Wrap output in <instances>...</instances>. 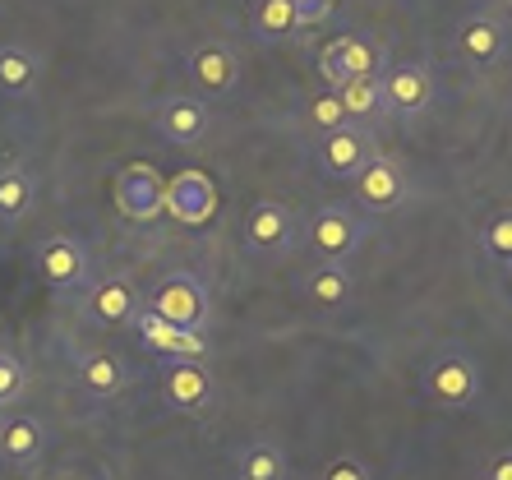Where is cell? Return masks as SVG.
Listing matches in <instances>:
<instances>
[{
	"instance_id": "obj_30",
	"label": "cell",
	"mask_w": 512,
	"mask_h": 480,
	"mask_svg": "<svg viewBox=\"0 0 512 480\" xmlns=\"http://www.w3.org/2000/svg\"><path fill=\"white\" fill-rule=\"evenodd\" d=\"M323 480H370V471L360 467L356 457H337V462L323 467Z\"/></svg>"
},
{
	"instance_id": "obj_19",
	"label": "cell",
	"mask_w": 512,
	"mask_h": 480,
	"mask_svg": "<svg viewBox=\"0 0 512 480\" xmlns=\"http://www.w3.org/2000/svg\"><path fill=\"white\" fill-rule=\"evenodd\" d=\"M337 51H342L346 79H379V74L388 70L383 42L374 33H346V37H337Z\"/></svg>"
},
{
	"instance_id": "obj_5",
	"label": "cell",
	"mask_w": 512,
	"mask_h": 480,
	"mask_svg": "<svg viewBox=\"0 0 512 480\" xmlns=\"http://www.w3.org/2000/svg\"><path fill=\"white\" fill-rule=\"evenodd\" d=\"M305 236H310V250L319 254L323 264H346L351 250L360 245V236H365V227H360V217L351 208L328 204L305 222Z\"/></svg>"
},
{
	"instance_id": "obj_15",
	"label": "cell",
	"mask_w": 512,
	"mask_h": 480,
	"mask_svg": "<svg viewBox=\"0 0 512 480\" xmlns=\"http://www.w3.org/2000/svg\"><path fill=\"white\" fill-rule=\"evenodd\" d=\"M42 453H47V425L37 416L14 411V416L0 420V457L10 467H33Z\"/></svg>"
},
{
	"instance_id": "obj_18",
	"label": "cell",
	"mask_w": 512,
	"mask_h": 480,
	"mask_svg": "<svg viewBox=\"0 0 512 480\" xmlns=\"http://www.w3.org/2000/svg\"><path fill=\"white\" fill-rule=\"evenodd\" d=\"M74 379H79V388L93 397H116L120 388L130 384L120 356H111V351H84V356L74 360Z\"/></svg>"
},
{
	"instance_id": "obj_24",
	"label": "cell",
	"mask_w": 512,
	"mask_h": 480,
	"mask_svg": "<svg viewBox=\"0 0 512 480\" xmlns=\"http://www.w3.org/2000/svg\"><path fill=\"white\" fill-rule=\"evenodd\" d=\"M250 28H254V37H263V42H286L291 33H300V19L286 0H259L250 14Z\"/></svg>"
},
{
	"instance_id": "obj_16",
	"label": "cell",
	"mask_w": 512,
	"mask_h": 480,
	"mask_svg": "<svg viewBox=\"0 0 512 480\" xmlns=\"http://www.w3.org/2000/svg\"><path fill=\"white\" fill-rule=\"evenodd\" d=\"M457 51L471 65H494V60L508 51V28H503L499 14H471L462 28H457Z\"/></svg>"
},
{
	"instance_id": "obj_7",
	"label": "cell",
	"mask_w": 512,
	"mask_h": 480,
	"mask_svg": "<svg viewBox=\"0 0 512 480\" xmlns=\"http://www.w3.org/2000/svg\"><path fill=\"white\" fill-rule=\"evenodd\" d=\"M185 74L203 97H231L240 88V60L227 42H199L185 56Z\"/></svg>"
},
{
	"instance_id": "obj_12",
	"label": "cell",
	"mask_w": 512,
	"mask_h": 480,
	"mask_svg": "<svg viewBox=\"0 0 512 480\" xmlns=\"http://www.w3.org/2000/svg\"><path fill=\"white\" fill-rule=\"evenodd\" d=\"M84 305H88V314H93L97 324L120 328L143 310V296H139V287H134L130 277L111 273V277H102V282H93V287L84 291Z\"/></svg>"
},
{
	"instance_id": "obj_2",
	"label": "cell",
	"mask_w": 512,
	"mask_h": 480,
	"mask_svg": "<svg viewBox=\"0 0 512 480\" xmlns=\"http://www.w3.org/2000/svg\"><path fill=\"white\" fill-rule=\"evenodd\" d=\"M425 393H429V402H439V407H448V411L476 407L480 393H485L480 365L466 356V351H443V356L429 360V370H425Z\"/></svg>"
},
{
	"instance_id": "obj_25",
	"label": "cell",
	"mask_w": 512,
	"mask_h": 480,
	"mask_svg": "<svg viewBox=\"0 0 512 480\" xmlns=\"http://www.w3.org/2000/svg\"><path fill=\"white\" fill-rule=\"evenodd\" d=\"M337 97H342V107H346V120H370L383 111L379 79H346V84L337 88Z\"/></svg>"
},
{
	"instance_id": "obj_3",
	"label": "cell",
	"mask_w": 512,
	"mask_h": 480,
	"mask_svg": "<svg viewBox=\"0 0 512 480\" xmlns=\"http://www.w3.org/2000/svg\"><path fill=\"white\" fill-rule=\"evenodd\" d=\"M37 277L51 291L79 296V291L93 287V254L79 236H47L37 245Z\"/></svg>"
},
{
	"instance_id": "obj_13",
	"label": "cell",
	"mask_w": 512,
	"mask_h": 480,
	"mask_svg": "<svg viewBox=\"0 0 512 480\" xmlns=\"http://www.w3.org/2000/svg\"><path fill=\"white\" fill-rule=\"evenodd\" d=\"M162 397H167L176 411H190V416H199L203 407H213L217 384H213V374H208V365H203V360H176V365L167 370Z\"/></svg>"
},
{
	"instance_id": "obj_22",
	"label": "cell",
	"mask_w": 512,
	"mask_h": 480,
	"mask_svg": "<svg viewBox=\"0 0 512 480\" xmlns=\"http://www.w3.org/2000/svg\"><path fill=\"white\" fill-rule=\"evenodd\" d=\"M167 204L176 208V217H185V222H203V217L213 213V190H208V180H203L199 171H185L167 190Z\"/></svg>"
},
{
	"instance_id": "obj_31",
	"label": "cell",
	"mask_w": 512,
	"mask_h": 480,
	"mask_svg": "<svg viewBox=\"0 0 512 480\" xmlns=\"http://www.w3.org/2000/svg\"><path fill=\"white\" fill-rule=\"evenodd\" d=\"M485 480H512V453H499L485 467Z\"/></svg>"
},
{
	"instance_id": "obj_29",
	"label": "cell",
	"mask_w": 512,
	"mask_h": 480,
	"mask_svg": "<svg viewBox=\"0 0 512 480\" xmlns=\"http://www.w3.org/2000/svg\"><path fill=\"white\" fill-rule=\"evenodd\" d=\"M286 5L296 10L300 28H314V24H323V19L333 14V0H286Z\"/></svg>"
},
{
	"instance_id": "obj_10",
	"label": "cell",
	"mask_w": 512,
	"mask_h": 480,
	"mask_svg": "<svg viewBox=\"0 0 512 480\" xmlns=\"http://www.w3.org/2000/svg\"><path fill=\"white\" fill-rule=\"evenodd\" d=\"M370 157H374V139L360 130V125H342V130L319 139V171L333 180H346V176L356 180V171L365 167Z\"/></svg>"
},
{
	"instance_id": "obj_4",
	"label": "cell",
	"mask_w": 512,
	"mask_h": 480,
	"mask_svg": "<svg viewBox=\"0 0 512 480\" xmlns=\"http://www.w3.org/2000/svg\"><path fill=\"white\" fill-rule=\"evenodd\" d=\"M379 97L388 116H420L434 102V70L420 60H397L379 74Z\"/></svg>"
},
{
	"instance_id": "obj_28",
	"label": "cell",
	"mask_w": 512,
	"mask_h": 480,
	"mask_svg": "<svg viewBox=\"0 0 512 480\" xmlns=\"http://www.w3.org/2000/svg\"><path fill=\"white\" fill-rule=\"evenodd\" d=\"M24 393H28V370L10 351H0V407H14Z\"/></svg>"
},
{
	"instance_id": "obj_8",
	"label": "cell",
	"mask_w": 512,
	"mask_h": 480,
	"mask_svg": "<svg viewBox=\"0 0 512 480\" xmlns=\"http://www.w3.org/2000/svg\"><path fill=\"white\" fill-rule=\"evenodd\" d=\"M153 125L157 134L167 139V144H180V148H194L208 139V130H213V111H208V102H199V97H167V102H157L153 111Z\"/></svg>"
},
{
	"instance_id": "obj_27",
	"label": "cell",
	"mask_w": 512,
	"mask_h": 480,
	"mask_svg": "<svg viewBox=\"0 0 512 480\" xmlns=\"http://www.w3.org/2000/svg\"><path fill=\"white\" fill-rule=\"evenodd\" d=\"M480 250H485L494 264H512V208L494 213L485 227H480Z\"/></svg>"
},
{
	"instance_id": "obj_6",
	"label": "cell",
	"mask_w": 512,
	"mask_h": 480,
	"mask_svg": "<svg viewBox=\"0 0 512 480\" xmlns=\"http://www.w3.org/2000/svg\"><path fill=\"white\" fill-rule=\"evenodd\" d=\"M296 236H300L296 213L286 204H277V199H259V204L250 208V217H245V245H250L254 254H263V259L286 254L296 245Z\"/></svg>"
},
{
	"instance_id": "obj_14",
	"label": "cell",
	"mask_w": 512,
	"mask_h": 480,
	"mask_svg": "<svg viewBox=\"0 0 512 480\" xmlns=\"http://www.w3.org/2000/svg\"><path fill=\"white\" fill-rule=\"evenodd\" d=\"M130 324L139 328V337L157 351V356H171V360H203V356H208L203 333H185V328L167 324V319H157L153 310H139Z\"/></svg>"
},
{
	"instance_id": "obj_17",
	"label": "cell",
	"mask_w": 512,
	"mask_h": 480,
	"mask_svg": "<svg viewBox=\"0 0 512 480\" xmlns=\"http://www.w3.org/2000/svg\"><path fill=\"white\" fill-rule=\"evenodd\" d=\"M42 60L24 42H0V93L5 97H33Z\"/></svg>"
},
{
	"instance_id": "obj_21",
	"label": "cell",
	"mask_w": 512,
	"mask_h": 480,
	"mask_svg": "<svg viewBox=\"0 0 512 480\" xmlns=\"http://www.w3.org/2000/svg\"><path fill=\"white\" fill-rule=\"evenodd\" d=\"M37 208V180L24 167H0V222H24Z\"/></svg>"
},
{
	"instance_id": "obj_9",
	"label": "cell",
	"mask_w": 512,
	"mask_h": 480,
	"mask_svg": "<svg viewBox=\"0 0 512 480\" xmlns=\"http://www.w3.org/2000/svg\"><path fill=\"white\" fill-rule=\"evenodd\" d=\"M116 208L130 217V222H153V217L167 208V185H162V176H157L153 167H143V162L125 167L116 176Z\"/></svg>"
},
{
	"instance_id": "obj_26",
	"label": "cell",
	"mask_w": 512,
	"mask_h": 480,
	"mask_svg": "<svg viewBox=\"0 0 512 480\" xmlns=\"http://www.w3.org/2000/svg\"><path fill=\"white\" fill-rule=\"evenodd\" d=\"M305 120H310L319 134H333V130H342V125H351V120H346L342 97H337L333 88H323V93H314L310 102H305Z\"/></svg>"
},
{
	"instance_id": "obj_32",
	"label": "cell",
	"mask_w": 512,
	"mask_h": 480,
	"mask_svg": "<svg viewBox=\"0 0 512 480\" xmlns=\"http://www.w3.org/2000/svg\"><path fill=\"white\" fill-rule=\"evenodd\" d=\"M508 282H512V264H508Z\"/></svg>"
},
{
	"instance_id": "obj_11",
	"label": "cell",
	"mask_w": 512,
	"mask_h": 480,
	"mask_svg": "<svg viewBox=\"0 0 512 480\" xmlns=\"http://www.w3.org/2000/svg\"><path fill=\"white\" fill-rule=\"evenodd\" d=\"M356 199H360V208H370V213H388V208L406 204V176H402V167H397L393 157L374 153L370 162L356 171Z\"/></svg>"
},
{
	"instance_id": "obj_1",
	"label": "cell",
	"mask_w": 512,
	"mask_h": 480,
	"mask_svg": "<svg viewBox=\"0 0 512 480\" xmlns=\"http://www.w3.org/2000/svg\"><path fill=\"white\" fill-rule=\"evenodd\" d=\"M143 310H153L157 319L185 328V333H203L208 324V287H203L194 273H167L148 291Z\"/></svg>"
},
{
	"instance_id": "obj_23",
	"label": "cell",
	"mask_w": 512,
	"mask_h": 480,
	"mask_svg": "<svg viewBox=\"0 0 512 480\" xmlns=\"http://www.w3.org/2000/svg\"><path fill=\"white\" fill-rule=\"evenodd\" d=\"M240 480H291V462L286 453L273 444V439H259L240 453Z\"/></svg>"
},
{
	"instance_id": "obj_20",
	"label": "cell",
	"mask_w": 512,
	"mask_h": 480,
	"mask_svg": "<svg viewBox=\"0 0 512 480\" xmlns=\"http://www.w3.org/2000/svg\"><path fill=\"white\" fill-rule=\"evenodd\" d=\"M351 291H356V282H351L346 264H314L310 273H305V300H314L319 310H337V305H346Z\"/></svg>"
}]
</instances>
